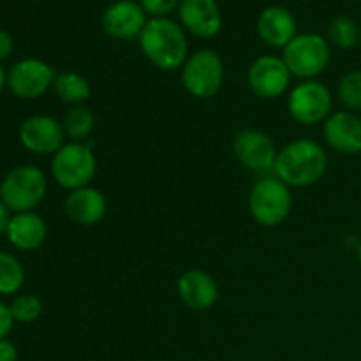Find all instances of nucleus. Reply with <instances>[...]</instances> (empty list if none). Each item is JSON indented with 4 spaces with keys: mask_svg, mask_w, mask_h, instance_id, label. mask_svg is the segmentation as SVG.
<instances>
[{
    "mask_svg": "<svg viewBox=\"0 0 361 361\" xmlns=\"http://www.w3.org/2000/svg\"><path fill=\"white\" fill-rule=\"evenodd\" d=\"M330 59V42L314 32L296 34V37L286 46L282 55L289 73L302 81L317 80V76L326 71Z\"/></svg>",
    "mask_w": 361,
    "mask_h": 361,
    "instance_id": "obj_5",
    "label": "nucleus"
},
{
    "mask_svg": "<svg viewBox=\"0 0 361 361\" xmlns=\"http://www.w3.org/2000/svg\"><path fill=\"white\" fill-rule=\"evenodd\" d=\"M296 18L281 6H270L257 18V34L270 48L284 49L296 37Z\"/></svg>",
    "mask_w": 361,
    "mask_h": 361,
    "instance_id": "obj_18",
    "label": "nucleus"
},
{
    "mask_svg": "<svg viewBox=\"0 0 361 361\" xmlns=\"http://www.w3.org/2000/svg\"><path fill=\"white\" fill-rule=\"evenodd\" d=\"M147 13L141 4L134 0H116L111 6L106 7L102 13V30L113 39L118 41H129V39H140L145 25H147Z\"/></svg>",
    "mask_w": 361,
    "mask_h": 361,
    "instance_id": "obj_13",
    "label": "nucleus"
},
{
    "mask_svg": "<svg viewBox=\"0 0 361 361\" xmlns=\"http://www.w3.org/2000/svg\"><path fill=\"white\" fill-rule=\"evenodd\" d=\"M25 282L23 264L16 256L0 250V295H16Z\"/></svg>",
    "mask_w": 361,
    "mask_h": 361,
    "instance_id": "obj_22",
    "label": "nucleus"
},
{
    "mask_svg": "<svg viewBox=\"0 0 361 361\" xmlns=\"http://www.w3.org/2000/svg\"><path fill=\"white\" fill-rule=\"evenodd\" d=\"M293 74L282 56L261 55L247 71V83L256 97L274 101L284 95L291 85Z\"/></svg>",
    "mask_w": 361,
    "mask_h": 361,
    "instance_id": "obj_10",
    "label": "nucleus"
},
{
    "mask_svg": "<svg viewBox=\"0 0 361 361\" xmlns=\"http://www.w3.org/2000/svg\"><path fill=\"white\" fill-rule=\"evenodd\" d=\"M13 49L14 41L11 37V34H7L6 30H0V63H2V60L9 59L13 55Z\"/></svg>",
    "mask_w": 361,
    "mask_h": 361,
    "instance_id": "obj_28",
    "label": "nucleus"
},
{
    "mask_svg": "<svg viewBox=\"0 0 361 361\" xmlns=\"http://www.w3.org/2000/svg\"><path fill=\"white\" fill-rule=\"evenodd\" d=\"M7 242L18 250L23 252H34L44 245L48 238V226L44 219L35 212H23V214H13L7 228Z\"/></svg>",
    "mask_w": 361,
    "mask_h": 361,
    "instance_id": "obj_19",
    "label": "nucleus"
},
{
    "mask_svg": "<svg viewBox=\"0 0 361 361\" xmlns=\"http://www.w3.org/2000/svg\"><path fill=\"white\" fill-rule=\"evenodd\" d=\"M97 173V159L88 143L63 145L51 157V176L62 189L76 190L90 185Z\"/></svg>",
    "mask_w": 361,
    "mask_h": 361,
    "instance_id": "obj_6",
    "label": "nucleus"
},
{
    "mask_svg": "<svg viewBox=\"0 0 361 361\" xmlns=\"http://www.w3.org/2000/svg\"><path fill=\"white\" fill-rule=\"evenodd\" d=\"M176 293L183 305L196 312L210 310L219 302V286L208 271L192 268L183 271L176 281Z\"/></svg>",
    "mask_w": 361,
    "mask_h": 361,
    "instance_id": "obj_16",
    "label": "nucleus"
},
{
    "mask_svg": "<svg viewBox=\"0 0 361 361\" xmlns=\"http://www.w3.org/2000/svg\"><path fill=\"white\" fill-rule=\"evenodd\" d=\"M360 44H361V39H360Z\"/></svg>",
    "mask_w": 361,
    "mask_h": 361,
    "instance_id": "obj_33",
    "label": "nucleus"
},
{
    "mask_svg": "<svg viewBox=\"0 0 361 361\" xmlns=\"http://www.w3.org/2000/svg\"><path fill=\"white\" fill-rule=\"evenodd\" d=\"M140 4L152 18H168L169 13L178 9L180 0H141Z\"/></svg>",
    "mask_w": 361,
    "mask_h": 361,
    "instance_id": "obj_26",
    "label": "nucleus"
},
{
    "mask_svg": "<svg viewBox=\"0 0 361 361\" xmlns=\"http://www.w3.org/2000/svg\"><path fill=\"white\" fill-rule=\"evenodd\" d=\"M63 212L67 217L80 226H95L108 214V200L104 192L87 185L71 190L63 200Z\"/></svg>",
    "mask_w": 361,
    "mask_h": 361,
    "instance_id": "obj_17",
    "label": "nucleus"
},
{
    "mask_svg": "<svg viewBox=\"0 0 361 361\" xmlns=\"http://www.w3.org/2000/svg\"><path fill=\"white\" fill-rule=\"evenodd\" d=\"M11 314H13L14 323H34L41 317L42 310H44V305H42L41 298L35 295H18L16 298L13 300V303L9 305Z\"/></svg>",
    "mask_w": 361,
    "mask_h": 361,
    "instance_id": "obj_25",
    "label": "nucleus"
},
{
    "mask_svg": "<svg viewBox=\"0 0 361 361\" xmlns=\"http://www.w3.org/2000/svg\"><path fill=\"white\" fill-rule=\"evenodd\" d=\"M233 154L243 168L268 173L274 171L279 150L267 133L259 129H243L233 140Z\"/></svg>",
    "mask_w": 361,
    "mask_h": 361,
    "instance_id": "obj_11",
    "label": "nucleus"
},
{
    "mask_svg": "<svg viewBox=\"0 0 361 361\" xmlns=\"http://www.w3.org/2000/svg\"><path fill=\"white\" fill-rule=\"evenodd\" d=\"M48 192L44 171L34 164H21L11 169L0 183V201L13 214L34 212Z\"/></svg>",
    "mask_w": 361,
    "mask_h": 361,
    "instance_id": "obj_3",
    "label": "nucleus"
},
{
    "mask_svg": "<svg viewBox=\"0 0 361 361\" xmlns=\"http://www.w3.org/2000/svg\"><path fill=\"white\" fill-rule=\"evenodd\" d=\"M11 217H13V212L6 207V204L0 201V235H6L7 228H9Z\"/></svg>",
    "mask_w": 361,
    "mask_h": 361,
    "instance_id": "obj_30",
    "label": "nucleus"
},
{
    "mask_svg": "<svg viewBox=\"0 0 361 361\" xmlns=\"http://www.w3.org/2000/svg\"><path fill=\"white\" fill-rule=\"evenodd\" d=\"M4 87H7V73L2 67V63H0V94H2Z\"/></svg>",
    "mask_w": 361,
    "mask_h": 361,
    "instance_id": "obj_31",
    "label": "nucleus"
},
{
    "mask_svg": "<svg viewBox=\"0 0 361 361\" xmlns=\"http://www.w3.org/2000/svg\"><path fill=\"white\" fill-rule=\"evenodd\" d=\"M56 73L41 59H21L7 73V88L21 101H34L53 88Z\"/></svg>",
    "mask_w": 361,
    "mask_h": 361,
    "instance_id": "obj_9",
    "label": "nucleus"
},
{
    "mask_svg": "<svg viewBox=\"0 0 361 361\" xmlns=\"http://www.w3.org/2000/svg\"><path fill=\"white\" fill-rule=\"evenodd\" d=\"M180 80L187 94L196 99H210L224 85V62L214 49H197L187 56Z\"/></svg>",
    "mask_w": 361,
    "mask_h": 361,
    "instance_id": "obj_7",
    "label": "nucleus"
},
{
    "mask_svg": "<svg viewBox=\"0 0 361 361\" xmlns=\"http://www.w3.org/2000/svg\"><path fill=\"white\" fill-rule=\"evenodd\" d=\"M293 210L291 187L277 176H261L249 192L250 217L263 228L284 224Z\"/></svg>",
    "mask_w": 361,
    "mask_h": 361,
    "instance_id": "obj_4",
    "label": "nucleus"
},
{
    "mask_svg": "<svg viewBox=\"0 0 361 361\" xmlns=\"http://www.w3.org/2000/svg\"><path fill=\"white\" fill-rule=\"evenodd\" d=\"M53 90L63 104H69L73 108L83 106L92 94L90 81L76 71H63V73L56 74Z\"/></svg>",
    "mask_w": 361,
    "mask_h": 361,
    "instance_id": "obj_20",
    "label": "nucleus"
},
{
    "mask_svg": "<svg viewBox=\"0 0 361 361\" xmlns=\"http://www.w3.org/2000/svg\"><path fill=\"white\" fill-rule=\"evenodd\" d=\"M0 361H18V349L7 338L0 341Z\"/></svg>",
    "mask_w": 361,
    "mask_h": 361,
    "instance_id": "obj_29",
    "label": "nucleus"
},
{
    "mask_svg": "<svg viewBox=\"0 0 361 361\" xmlns=\"http://www.w3.org/2000/svg\"><path fill=\"white\" fill-rule=\"evenodd\" d=\"M62 126L66 137L74 143H87L95 129V115L88 106H74L67 111Z\"/></svg>",
    "mask_w": 361,
    "mask_h": 361,
    "instance_id": "obj_21",
    "label": "nucleus"
},
{
    "mask_svg": "<svg viewBox=\"0 0 361 361\" xmlns=\"http://www.w3.org/2000/svg\"><path fill=\"white\" fill-rule=\"evenodd\" d=\"M328 154L324 147L309 137L289 141L279 150L274 175L291 189L312 187L326 175Z\"/></svg>",
    "mask_w": 361,
    "mask_h": 361,
    "instance_id": "obj_1",
    "label": "nucleus"
},
{
    "mask_svg": "<svg viewBox=\"0 0 361 361\" xmlns=\"http://www.w3.org/2000/svg\"><path fill=\"white\" fill-rule=\"evenodd\" d=\"M334 95L319 80L300 81L289 90L288 113L302 126H317L331 115Z\"/></svg>",
    "mask_w": 361,
    "mask_h": 361,
    "instance_id": "obj_8",
    "label": "nucleus"
},
{
    "mask_svg": "<svg viewBox=\"0 0 361 361\" xmlns=\"http://www.w3.org/2000/svg\"><path fill=\"white\" fill-rule=\"evenodd\" d=\"M180 25L194 37L212 39L221 32L222 13L217 0H180Z\"/></svg>",
    "mask_w": 361,
    "mask_h": 361,
    "instance_id": "obj_14",
    "label": "nucleus"
},
{
    "mask_svg": "<svg viewBox=\"0 0 361 361\" xmlns=\"http://www.w3.org/2000/svg\"><path fill=\"white\" fill-rule=\"evenodd\" d=\"M323 137L342 155L361 154V118L353 111H335L324 120Z\"/></svg>",
    "mask_w": 361,
    "mask_h": 361,
    "instance_id": "obj_15",
    "label": "nucleus"
},
{
    "mask_svg": "<svg viewBox=\"0 0 361 361\" xmlns=\"http://www.w3.org/2000/svg\"><path fill=\"white\" fill-rule=\"evenodd\" d=\"M20 143L35 155H55L66 145L62 122L49 115L28 116L20 126Z\"/></svg>",
    "mask_w": 361,
    "mask_h": 361,
    "instance_id": "obj_12",
    "label": "nucleus"
},
{
    "mask_svg": "<svg viewBox=\"0 0 361 361\" xmlns=\"http://www.w3.org/2000/svg\"><path fill=\"white\" fill-rule=\"evenodd\" d=\"M305 2H309V0H305Z\"/></svg>",
    "mask_w": 361,
    "mask_h": 361,
    "instance_id": "obj_34",
    "label": "nucleus"
},
{
    "mask_svg": "<svg viewBox=\"0 0 361 361\" xmlns=\"http://www.w3.org/2000/svg\"><path fill=\"white\" fill-rule=\"evenodd\" d=\"M337 95L348 111H361V69L351 71L341 78Z\"/></svg>",
    "mask_w": 361,
    "mask_h": 361,
    "instance_id": "obj_24",
    "label": "nucleus"
},
{
    "mask_svg": "<svg viewBox=\"0 0 361 361\" xmlns=\"http://www.w3.org/2000/svg\"><path fill=\"white\" fill-rule=\"evenodd\" d=\"M361 39V30L349 16H337L328 25V42L341 49L355 48Z\"/></svg>",
    "mask_w": 361,
    "mask_h": 361,
    "instance_id": "obj_23",
    "label": "nucleus"
},
{
    "mask_svg": "<svg viewBox=\"0 0 361 361\" xmlns=\"http://www.w3.org/2000/svg\"><path fill=\"white\" fill-rule=\"evenodd\" d=\"M358 261H360V264H361V242H360V245H358Z\"/></svg>",
    "mask_w": 361,
    "mask_h": 361,
    "instance_id": "obj_32",
    "label": "nucleus"
},
{
    "mask_svg": "<svg viewBox=\"0 0 361 361\" xmlns=\"http://www.w3.org/2000/svg\"><path fill=\"white\" fill-rule=\"evenodd\" d=\"M143 55L161 71L182 69L189 56V42L180 23L169 18H152L140 35Z\"/></svg>",
    "mask_w": 361,
    "mask_h": 361,
    "instance_id": "obj_2",
    "label": "nucleus"
},
{
    "mask_svg": "<svg viewBox=\"0 0 361 361\" xmlns=\"http://www.w3.org/2000/svg\"><path fill=\"white\" fill-rule=\"evenodd\" d=\"M13 324H14V319H13V314H11L9 305L0 302V341H4V338L11 334Z\"/></svg>",
    "mask_w": 361,
    "mask_h": 361,
    "instance_id": "obj_27",
    "label": "nucleus"
}]
</instances>
